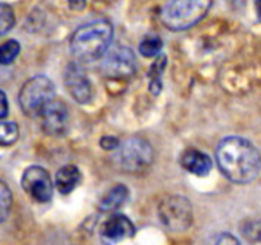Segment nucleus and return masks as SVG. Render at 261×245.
<instances>
[{
    "label": "nucleus",
    "mask_w": 261,
    "mask_h": 245,
    "mask_svg": "<svg viewBox=\"0 0 261 245\" xmlns=\"http://www.w3.org/2000/svg\"><path fill=\"white\" fill-rule=\"evenodd\" d=\"M212 0H170L161 12V20L170 31L193 28L207 15Z\"/></svg>",
    "instance_id": "nucleus-3"
},
{
    "label": "nucleus",
    "mask_w": 261,
    "mask_h": 245,
    "mask_svg": "<svg viewBox=\"0 0 261 245\" xmlns=\"http://www.w3.org/2000/svg\"><path fill=\"white\" fill-rule=\"evenodd\" d=\"M19 52H20V45L18 41H15V39L6 41L5 44L0 45V64L2 66L12 64L19 56Z\"/></svg>",
    "instance_id": "nucleus-19"
},
{
    "label": "nucleus",
    "mask_w": 261,
    "mask_h": 245,
    "mask_svg": "<svg viewBox=\"0 0 261 245\" xmlns=\"http://www.w3.org/2000/svg\"><path fill=\"white\" fill-rule=\"evenodd\" d=\"M116 158L122 170L128 173H140L152 162L154 151L147 140L134 137L119 144Z\"/></svg>",
    "instance_id": "nucleus-6"
},
{
    "label": "nucleus",
    "mask_w": 261,
    "mask_h": 245,
    "mask_svg": "<svg viewBox=\"0 0 261 245\" xmlns=\"http://www.w3.org/2000/svg\"><path fill=\"white\" fill-rule=\"evenodd\" d=\"M68 107L64 102L54 99L51 103L45 106V109L39 115L41 128L47 135L60 137L63 135L68 126Z\"/></svg>",
    "instance_id": "nucleus-9"
},
{
    "label": "nucleus",
    "mask_w": 261,
    "mask_h": 245,
    "mask_svg": "<svg viewBox=\"0 0 261 245\" xmlns=\"http://www.w3.org/2000/svg\"><path fill=\"white\" fill-rule=\"evenodd\" d=\"M56 99V86L45 75H35L22 86L19 92V106L31 118H39L48 103Z\"/></svg>",
    "instance_id": "nucleus-4"
},
{
    "label": "nucleus",
    "mask_w": 261,
    "mask_h": 245,
    "mask_svg": "<svg viewBox=\"0 0 261 245\" xmlns=\"http://www.w3.org/2000/svg\"><path fill=\"white\" fill-rule=\"evenodd\" d=\"M216 161L225 177L237 184L251 183L260 174V151L241 137H228L219 142Z\"/></svg>",
    "instance_id": "nucleus-1"
},
{
    "label": "nucleus",
    "mask_w": 261,
    "mask_h": 245,
    "mask_svg": "<svg viewBox=\"0 0 261 245\" xmlns=\"http://www.w3.org/2000/svg\"><path fill=\"white\" fill-rule=\"evenodd\" d=\"M180 166L189 173L203 177V176H207L209 171L212 170V160L202 151L187 148L180 155Z\"/></svg>",
    "instance_id": "nucleus-12"
},
{
    "label": "nucleus",
    "mask_w": 261,
    "mask_h": 245,
    "mask_svg": "<svg viewBox=\"0 0 261 245\" xmlns=\"http://www.w3.org/2000/svg\"><path fill=\"white\" fill-rule=\"evenodd\" d=\"M9 113V102H8V97L5 92L0 90V121H3Z\"/></svg>",
    "instance_id": "nucleus-24"
},
{
    "label": "nucleus",
    "mask_w": 261,
    "mask_h": 245,
    "mask_svg": "<svg viewBox=\"0 0 261 245\" xmlns=\"http://www.w3.org/2000/svg\"><path fill=\"white\" fill-rule=\"evenodd\" d=\"M255 9H257V15L261 19V0H255Z\"/></svg>",
    "instance_id": "nucleus-26"
},
{
    "label": "nucleus",
    "mask_w": 261,
    "mask_h": 245,
    "mask_svg": "<svg viewBox=\"0 0 261 245\" xmlns=\"http://www.w3.org/2000/svg\"><path fill=\"white\" fill-rule=\"evenodd\" d=\"M209 245H241L240 244V241L235 238L231 234H221V235H218L215 238L214 241L211 242Z\"/></svg>",
    "instance_id": "nucleus-22"
},
{
    "label": "nucleus",
    "mask_w": 261,
    "mask_h": 245,
    "mask_svg": "<svg viewBox=\"0 0 261 245\" xmlns=\"http://www.w3.org/2000/svg\"><path fill=\"white\" fill-rule=\"evenodd\" d=\"M64 85L70 96L77 103L86 104L92 100L93 97L92 85L80 66L73 64V63L68 64L64 73Z\"/></svg>",
    "instance_id": "nucleus-11"
},
{
    "label": "nucleus",
    "mask_w": 261,
    "mask_h": 245,
    "mask_svg": "<svg viewBox=\"0 0 261 245\" xmlns=\"http://www.w3.org/2000/svg\"><path fill=\"white\" fill-rule=\"evenodd\" d=\"M241 232L250 242H258L261 241V221H247L241 226Z\"/></svg>",
    "instance_id": "nucleus-21"
},
{
    "label": "nucleus",
    "mask_w": 261,
    "mask_h": 245,
    "mask_svg": "<svg viewBox=\"0 0 261 245\" xmlns=\"http://www.w3.org/2000/svg\"><path fill=\"white\" fill-rule=\"evenodd\" d=\"M129 190L123 184H116L106 192V195L99 202V210L100 212H115L128 200Z\"/></svg>",
    "instance_id": "nucleus-14"
},
{
    "label": "nucleus",
    "mask_w": 261,
    "mask_h": 245,
    "mask_svg": "<svg viewBox=\"0 0 261 245\" xmlns=\"http://www.w3.org/2000/svg\"><path fill=\"white\" fill-rule=\"evenodd\" d=\"M161 224L171 232H185L193 222V209L190 200L181 195H170L159 205Z\"/></svg>",
    "instance_id": "nucleus-5"
},
{
    "label": "nucleus",
    "mask_w": 261,
    "mask_h": 245,
    "mask_svg": "<svg viewBox=\"0 0 261 245\" xmlns=\"http://www.w3.org/2000/svg\"><path fill=\"white\" fill-rule=\"evenodd\" d=\"M12 205H13L12 190L5 181L0 180V224L8 219L12 210Z\"/></svg>",
    "instance_id": "nucleus-18"
},
{
    "label": "nucleus",
    "mask_w": 261,
    "mask_h": 245,
    "mask_svg": "<svg viewBox=\"0 0 261 245\" xmlns=\"http://www.w3.org/2000/svg\"><path fill=\"white\" fill-rule=\"evenodd\" d=\"M167 66V57L166 56H157V58L154 60L152 66L149 68V90L152 94H159L161 90V75L166 70Z\"/></svg>",
    "instance_id": "nucleus-15"
},
{
    "label": "nucleus",
    "mask_w": 261,
    "mask_h": 245,
    "mask_svg": "<svg viewBox=\"0 0 261 245\" xmlns=\"http://www.w3.org/2000/svg\"><path fill=\"white\" fill-rule=\"evenodd\" d=\"M20 184L23 192L38 203H48L53 199V181L47 170L41 166H31L23 171Z\"/></svg>",
    "instance_id": "nucleus-7"
},
{
    "label": "nucleus",
    "mask_w": 261,
    "mask_h": 245,
    "mask_svg": "<svg viewBox=\"0 0 261 245\" xmlns=\"http://www.w3.org/2000/svg\"><path fill=\"white\" fill-rule=\"evenodd\" d=\"M119 144H121L119 140L116 137H112V135H105V137H102V140H100V147L106 151L118 150Z\"/></svg>",
    "instance_id": "nucleus-23"
},
{
    "label": "nucleus",
    "mask_w": 261,
    "mask_h": 245,
    "mask_svg": "<svg viewBox=\"0 0 261 245\" xmlns=\"http://www.w3.org/2000/svg\"><path fill=\"white\" fill-rule=\"evenodd\" d=\"M82 181V173L73 164L64 166L57 171L56 186L61 195H68L74 190Z\"/></svg>",
    "instance_id": "nucleus-13"
},
{
    "label": "nucleus",
    "mask_w": 261,
    "mask_h": 245,
    "mask_svg": "<svg viewBox=\"0 0 261 245\" xmlns=\"http://www.w3.org/2000/svg\"><path fill=\"white\" fill-rule=\"evenodd\" d=\"M15 12L6 3H0V37L8 34L15 26Z\"/></svg>",
    "instance_id": "nucleus-20"
},
{
    "label": "nucleus",
    "mask_w": 261,
    "mask_h": 245,
    "mask_svg": "<svg viewBox=\"0 0 261 245\" xmlns=\"http://www.w3.org/2000/svg\"><path fill=\"white\" fill-rule=\"evenodd\" d=\"M135 56L126 47H118L108 52L102 63V71L111 78H129L135 73Z\"/></svg>",
    "instance_id": "nucleus-8"
},
{
    "label": "nucleus",
    "mask_w": 261,
    "mask_h": 245,
    "mask_svg": "<svg viewBox=\"0 0 261 245\" xmlns=\"http://www.w3.org/2000/svg\"><path fill=\"white\" fill-rule=\"evenodd\" d=\"M67 2H68L70 9L77 10V12H80L86 8V0H67Z\"/></svg>",
    "instance_id": "nucleus-25"
},
{
    "label": "nucleus",
    "mask_w": 261,
    "mask_h": 245,
    "mask_svg": "<svg viewBox=\"0 0 261 245\" xmlns=\"http://www.w3.org/2000/svg\"><path fill=\"white\" fill-rule=\"evenodd\" d=\"M163 48V39L157 35H147L140 42V52L147 58L157 57Z\"/></svg>",
    "instance_id": "nucleus-17"
},
{
    "label": "nucleus",
    "mask_w": 261,
    "mask_h": 245,
    "mask_svg": "<svg viewBox=\"0 0 261 245\" xmlns=\"http://www.w3.org/2000/svg\"><path fill=\"white\" fill-rule=\"evenodd\" d=\"M112 38L113 28L109 20H93L80 26L73 34L70 51L79 61L90 63L106 54Z\"/></svg>",
    "instance_id": "nucleus-2"
},
{
    "label": "nucleus",
    "mask_w": 261,
    "mask_h": 245,
    "mask_svg": "<svg viewBox=\"0 0 261 245\" xmlns=\"http://www.w3.org/2000/svg\"><path fill=\"white\" fill-rule=\"evenodd\" d=\"M135 235V226L129 217L113 213L100 226V239L105 245H115Z\"/></svg>",
    "instance_id": "nucleus-10"
},
{
    "label": "nucleus",
    "mask_w": 261,
    "mask_h": 245,
    "mask_svg": "<svg viewBox=\"0 0 261 245\" xmlns=\"http://www.w3.org/2000/svg\"><path fill=\"white\" fill-rule=\"evenodd\" d=\"M19 138V128L15 122L0 121V145L10 147Z\"/></svg>",
    "instance_id": "nucleus-16"
}]
</instances>
